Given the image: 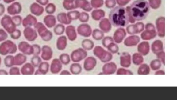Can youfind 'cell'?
<instances>
[{
	"label": "cell",
	"mask_w": 177,
	"mask_h": 100,
	"mask_svg": "<svg viewBox=\"0 0 177 100\" xmlns=\"http://www.w3.org/2000/svg\"><path fill=\"white\" fill-rule=\"evenodd\" d=\"M152 52L156 54L163 51V46L162 42L160 40L154 41L152 45Z\"/></svg>",
	"instance_id": "cb8c5ba5"
},
{
	"label": "cell",
	"mask_w": 177,
	"mask_h": 100,
	"mask_svg": "<svg viewBox=\"0 0 177 100\" xmlns=\"http://www.w3.org/2000/svg\"><path fill=\"white\" fill-rule=\"evenodd\" d=\"M140 41V38L137 36H132L127 38L125 40L124 45L127 47L134 46L137 45Z\"/></svg>",
	"instance_id": "2e32d148"
},
{
	"label": "cell",
	"mask_w": 177,
	"mask_h": 100,
	"mask_svg": "<svg viewBox=\"0 0 177 100\" xmlns=\"http://www.w3.org/2000/svg\"><path fill=\"white\" fill-rule=\"evenodd\" d=\"M36 28L40 36L44 41L49 42L52 39L53 34L42 23L39 22L36 25Z\"/></svg>",
	"instance_id": "277c9868"
},
{
	"label": "cell",
	"mask_w": 177,
	"mask_h": 100,
	"mask_svg": "<svg viewBox=\"0 0 177 100\" xmlns=\"http://www.w3.org/2000/svg\"><path fill=\"white\" fill-rule=\"evenodd\" d=\"M137 25L139 33H140L141 32L143 31L144 29V24L142 22H138L136 24Z\"/></svg>",
	"instance_id": "f907efd6"
},
{
	"label": "cell",
	"mask_w": 177,
	"mask_h": 100,
	"mask_svg": "<svg viewBox=\"0 0 177 100\" xmlns=\"http://www.w3.org/2000/svg\"><path fill=\"white\" fill-rule=\"evenodd\" d=\"M165 74V72L162 70H159L156 72L155 74L156 75H164Z\"/></svg>",
	"instance_id": "11a10c76"
},
{
	"label": "cell",
	"mask_w": 177,
	"mask_h": 100,
	"mask_svg": "<svg viewBox=\"0 0 177 100\" xmlns=\"http://www.w3.org/2000/svg\"><path fill=\"white\" fill-rule=\"evenodd\" d=\"M78 34L80 36L84 37H90L92 33V29L89 24L84 23L79 25L77 30Z\"/></svg>",
	"instance_id": "8992f818"
},
{
	"label": "cell",
	"mask_w": 177,
	"mask_h": 100,
	"mask_svg": "<svg viewBox=\"0 0 177 100\" xmlns=\"http://www.w3.org/2000/svg\"><path fill=\"white\" fill-rule=\"evenodd\" d=\"M114 42V40L112 37H106L103 39L102 41V44L103 46L107 48L108 46L111 43Z\"/></svg>",
	"instance_id": "7bdbcfd3"
},
{
	"label": "cell",
	"mask_w": 177,
	"mask_h": 100,
	"mask_svg": "<svg viewBox=\"0 0 177 100\" xmlns=\"http://www.w3.org/2000/svg\"><path fill=\"white\" fill-rule=\"evenodd\" d=\"M81 46L84 50L87 51H90L93 49L94 44L92 40L89 39H85L81 42Z\"/></svg>",
	"instance_id": "4316f807"
},
{
	"label": "cell",
	"mask_w": 177,
	"mask_h": 100,
	"mask_svg": "<svg viewBox=\"0 0 177 100\" xmlns=\"http://www.w3.org/2000/svg\"><path fill=\"white\" fill-rule=\"evenodd\" d=\"M81 22L86 23L89 21V15L88 13L86 12H83L80 13L79 17L78 19Z\"/></svg>",
	"instance_id": "60d3db41"
},
{
	"label": "cell",
	"mask_w": 177,
	"mask_h": 100,
	"mask_svg": "<svg viewBox=\"0 0 177 100\" xmlns=\"http://www.w3.org/2000/svg\"><path fill=\"white\" fill-rule=\"evenodd\" d=\"M149 44L148 42H143L138 46V51L144 56L148 54L149 52Z\"/></svg>",
	"instance_id": "ffe728a7"
},
{
	"label": "cell",
	"mask_w": 177,
	"mask_h": 100,
	"mask_svg": "<svg viewBox=\"0 0 177 100\" xmlns=\"http://www.w3.org/2000/svg\"><path fill=\"white\" fill-rule=\"evenodd\" d=\"M57 19L61 24L67 25H70L72 22L68 17L67 13H59L57 16Z\"/></svg>",
	"instance_id": "7402d4cb"
},
{
	"label": "cell",
	"mask_w": 177,
	"mask_h": 100,
	"mask_svg": "<svg viewBox=\"0 0 177 100\" xmlns=\"http://www.w3.org/2000/svg\"><path fill=\"white\" fill-rule=\"evenodd\" d=\"M103 0H91L90 2L92 7L96 9L103 6Z\"/></svg>",
	"instance_id": "ab89813d"
},
{
	"label": "cell",
	"mask_w": 177,
	"mask_h": 100,
	"mask_svg": "<svg viewBox=\"0 0 177 100\" xmlns=\"http://www.w3.org/2000/svg\"><path fill=\"white\" fill-rule=\"evenodd\" d=\"M97 64L96 59L93 56H89L85 58L83 63V68L87 71L93 70Z\"/></svg>",
	"instance_id": "52a82bcc"
},
{
	"label": "cell",
	"mask_w": 177,
	"mask_h": 100,
	"mask_svg": "<svg viewBox=\"0 0 177 100\" xmlns=\"http://www.w3.org/2000/svg\"><path fill=\"white\" fill-rule=\"evenodd\" d=\"M67 45V39L64 36L59 37L57 39L56 43V46L59 50H64L66 49Z\"/></svg>",
	"instance_id": "ac0fdd59"
},
{
	"label": "cell",
	"mask_w": 177,
	"mask_h": 100,
	"mask_svg": "<svg viewBox=\"0 0 177 100\" xmlns=\"http://www.w3.org/2000/svg\"><path fill=\"white\" fill-rule=\"evenodd\" d=\"M65 33L68 39L71 42L75 41L77 39V34L75 26L72 25L67 26L65 30Z\"/></svg>",
	"instance_id": "5bb4252c"
},
{
	"label": "cell",
	"mask_w": 177,
	"mask_h": 100,
	"mask_svg": "<svg viewBox=\"0 0 177 100\" xmlns=\"http://www.w3.org/2000/svg\"><path fill=\"white\" fill-rule=\"evenodd\" d=\"M156 35V30H146L141 34V37L143 40H150L155 38Z\"/></svg>",
	"instance_id": "603a6c76"
},
{
	"label": "cell",
	"mask_w": 177,
	"mask_h": 100,
	"mask_svg": "<svg viewBox=\"0 0 177 100\" xmlns=\"http://www.w3.org/2000/svg\"><path fill=\"white\" fill-rule=\"evenodd\" d=\"M127 13L128 17H129V22L131 23H134L135 22V21L132 18L130 10V6H127L126 8Z\"/></svg>",
	"instance_id": "c3c4849f"
},
{
	"label": "cell",
	"mask_w": 177,
	"mask_h": 100,
	"mask_svg": "<svg viewBox=\"0 0 177 100\" xmlns=\"http://www.w3.org/2000/svg\"><path fill=\"white\" fill-rule=\"evenodd\" d=\"M31 10L32 13L37 16L42 15L44 11V8L43 6L35 3L31 5Z\"/></svg>",
	"instance_id": "d4e9b609"
},
{
	"label": "cell",
	"mask_w": 177,
	"mask_h": 100,
	"mask_svg": "<svg viewBox=\"0 0 177 100\" xmlns=\"http://www.w3.org/2000/svg\"><path fill=\"white\" fill-rule=\"evenodd\" d=\"M133 62L136 66H139L143 63L144 58L140 54L135 53L133 56Z\"/></svg>",
	"instance_id": "d6a6232c"
},
{
	"label": "cell",
	"mask_w": 177,
	"mask_h": 100,
	"mask_svg": "<svg viewBox=\"0 0 177 100\" xmlns=\"http://www.w3.org/2000/svg\"><path fill=\"white\" fill-rule=\"evenodd\" d=\"M116 0H106L105 5L108 9H112L115 7L116 4Z\"/></svg>",
	"instance_id": "ee69618b"
},
{
	"label": "cell",
	"mask_w": 177,
	"mask_h": 100,
	"mask_svg": "<svg viewBox=\"0 0 177 100\" xmlns=\"http://www.w3.org/2000/svg\"><path fill=\"white\" fill-rule=\"evenodd\" d=\"M145 29L146 30H156L154 24L150 23L146 24Z\"/></svg>",
	"instance_id": "816d5d0a"
},
{
	"label": "cell",
	"mask_w": 177,
	"mask_h": 100,
	"mask_svg": "<svg viewBox=\"0 0 177 100\" xmlns=\"http://www.w3.org/2000/svg\"><path fill=\"white\" fill-rule=\"evenodd\" d=\"M120 64L121 66L129 67L131 65V56L129 53L124 52L120 57Z\"/></svg>",
	"instance_id": "e0dca14e"
},
{
	"label": "cell",
	"mask_w": 177,
	"mask_h": 100,
	"mask_svg": "<svg viewBox=\"0 0 177 100\" xmlns=\"http://www.w3.org/2000/svg\"><path fill=\"white\" fill-rule=\"evenodd\" d=\"M75 1V0H64L63 5L64 9L67 10L76 9Z\"/></svg>",
	"instance_id": "f1b7e54d"
},
{
	"label": "cell",
	"mask_w": 177,
	"mask_h": 100,
	"mask_svg": "<svg viewBox=\"0 0 177 100\" xmlns=\"http://www.w3.org/2000/svg\"><path fill=\"white\" fill-rule=\"evenodd\" d=\"M156 55L157 58L165 65V53L163 51Z\"/></svg>",
	"instance_id": "7dc6e473"
},
{
	"label": "cell",
	"mask_w": 177,
	"mask_h": 100,
	"mask_svg": "<svg viewBox=\"0 0 177 100\" xmlns=\"http://www.w3.org/2000/svg\"><path fill=\"white\" fill-rule=\"evenodd\" d=\"M126 36V32L124 28H120L117 30L114 33L113 39L117 44H120Z\"/></svg>",
	"instance_id": "30bf717a"
},
{
	"label": "cell",
	"mask_w": 177,
	"mask_h": 100,
	"mask_svg": "<svg viewBox=\"0 0 177 100\" xmlns=\"http://www.w3.org/2000/svg\"><path fill=\"white\" fill-rule=\"evenodd\" d=\"M87 55V51L83 48H79L72 51L70 58L73 62L78 63L85 59Z\"/></svg>",
	"instance_id": "5b68a950"
},
{
	"label": "cell",
	"mask_w": 177,
	"mask_h": 100,
	"mask_svg": "<svg viewBox=\"0 0 177 100\" xmlns=\"http://www.w3.org/2000/svg\"><path fill=\"white\" fill-rule=\"evenodd\" d=\"M70 71L73 75L79 74L82 71V67L80 64L75 63L70 66Z\"/></svg>",
	"instance_id": "83f0119b"
},
{
	"label": "cell",
	"mask_w": 177,
	"mask_h": 100,
	"mask_svg": "<svg viewBox=\"0 0 177 100\" xmlns=\"http://www.w3.org/2000/svg\"><path fill=\"white\" fill-rule=\"evenodd\" d=\"M99 27L104 33H108L110 31L111 29L110 22L106 18L102 19L100 21L99 23Z\"/></svg>",
	"instance_id": "d6986e66"
},
{
	"label": "cell",
	"mask_w": 177,
	"mask_h": 100,
	"mask_svg": "<svg viewBox=\"0 0 177 100\" xmlns=\"http://www.w3.org/2000/svg\"><path fill=\"white\" fill-rule=\"evenodd\" d=\"M91 17L95 21H99L105 17V13L104 10L101 9L95 10L92 11Z\"/></svg>",
	"instance_id": "484cf974"
},
{
	"label": "cell",
	"mask_w": 177,
	"mask_h": 100,
	"mask_svg": "<svg viewBox=\"0 0 177 100\" xmlns=\"http://www.w3.org/2000/svg\"><path fill=\"white\" fill-rule=\"evenodd\" d=\"M45 10L48 14H53L56 12V7L53 3H49L46 6Z\"/></svg>",
	"instance_id": "74e56055"
},
{
	"label": "cell",
	"mask_w": 177,
	"mask_h": 100,
	"mask_svg": "<svg viewBox=\"0 0 177 100\" xmlns=\"http://www.w3.org/2000/svg\"><path fill=\"white\" fill-rule=\"evenodd\" d=\"M130 1L131 0H116V2L119 6H122L129 3Z\"/></svg>",
	"instance_id": "681fc988"
},
{
	"label": "cell",
	"mask_w": 177,
	"mask_h": 100,
	"mask_svg": "<svg viewBox=\"0 0 177 100\" xmlns=\"http://www.w3.org/2000/svg\"><path fill=\"white\" fill-rule=\"evenodd\" d=\"M50 65L48 62L44 61L42 62L39 66V69L37 70V74L46 75L49 71Z\"/></svg>",
	"instance_id": "44dd1931"
},
{
	"label": "cell",
	"mask_w": 177,
	"mask_h": 100,
	"mask_svg": "<svg viewBox=\"0 0 177 100\" xmlns=\"http://www.w3.org/2000/svg\"><path fill=\"white\" fill-rule=\"evenodd\" d=\"M62 65L59 59H54L50 67L51 73L54 74H58L62 69Z\"/></svg>",
	"instance_id": "8fae6325"
},
{
	"label": "cell",
	"mask_w": 177,
	"mask_h": 100,
	"mask_svg": "<svg viewBox=\"0 0 177 100\" xmlns=\"http://www.w3.org/2000/svg\"><path fill=\"white\" fill-rule=\"evenodd\" d=\"M43 21L45 26L49 28H51L56 25V19L55 16L52 14H48L45 16Z\"/></svg>",
	"instance_id": "9a60e30c"
},
{
	"label": "cell",
	"mask_w": 177,
	"mask_h": 100,
	"mask_svg": "<svg viewBox=\"0 0 177 100\" xmlns=\"http://www.w3.org/2000/svg\"><path fill=\"white\" fill-rule=\"evenodd\" d=\"M107 48L110 52L114 54L117 53L119 50L118 46L114 42L111 43Z\"/></svg>",
	"instance_id": "b9f144b4"
},
{
	"label": "cell",
	"mask_w": 177,
	"mask_h": 100,
	"mask_svg": "<svg viewBox=\"0 0 177 100\" xmlns=\"http://www.w3.org/2000/svg\"><path fill=\"white\" fill-rule=\"evenodd\" d=\"M150 66L153 71L159 70L161 66V61L159 59H155L151 62Z\"/></svg>",
	"instance_id": "8d00e7d4"
},
{
	"label": "cell",
	"mask_w": 177,
	"mask_h": 100,
	"mask_svg": "<svg viewBox=\"0 0 177 100\" xmlns=\"http://www.w3.org/2000/svg\"><path fill=\"white\" fill-rule=\"evenodd\" d=\"M117 66L113 62L106 64L103 66L102 71L103 74L110 75L115 74L116 71Z\"/></svg>",
	"instance_id": "4fadbf2b"
},
{
	"label": "cell",
	"mask_w": 177,
	"mask_h": 100,
	"mask_svg": "<svg viewBox=\"0 0 177 100\" xmlns=\"http://www.w3.org/2000/svg\"><path fill=\"white\" fill-rule=\"evenodd\" d=\"M150 6L153 9H157L160 7L161 4V0H148Z\"/></svg>",
	"instance_id": "f35d334b"
},
{
	"label": "cell",
	"mask_w": 177,
	"mask_h": 100,
	"mask_svg": "<svg viewBox=\"0 0 177 100\" xmlns=\"http://www.w3.org/2000/svg\"><path fill=\"white\" fill-rule=\"evenodd\" d=\"M60 74V75H71V73L67 70H64L62 71Z\"/></svg>",
	"instance_id": "db71d44e"
},
{
	"label": "cell",
	"mask_w": 177,
	"mask_h": 100,
	"mask_svg": "<svg viewBox=\"0 0 177 100\" xmlns=\"http://www.w3.org/2000/svg\"><path fill=\"white\" fill-rule=\"evenodd\" d=\"M41 58L44 60L48 61L51 60L53 55L52 49L48 45L43 46L42 48Z\"/></svg>",
	"instance_id": "7c38bea8"
},
{
	"label": "cell",
	"mask_w": 177,
	"mask_h": 100,
	"mask_svg": "<svg viewBox=\"0 0 177 100\" xmlns=\"http://www.w3.org/2000/svg\"><path fill=\"white\" fill-rule=\"evenodd\" d=\"M116 74L117 75H133V74L131 71H129V70L121 68L118 70Z\"/></svg>",
	"instance_id": "f6af8a7d"
},
{
	"label": "cell",
	"mask_w": 177,
	"mask_h": 100,
	"mask_svg": "<svg viewBox=\"0 0 177 100\" xmlns=\"http://www.w3.org/2000/svg\"><path fill=\"white\" fill-rule=\"evenodd\" d=\"M91 35L93 38L96 40H102L104 37V32L98 29H94L92 31Z\"/></svg>",
	"instance_id": "f546056e"
},
{
	"label": "cell",
	"mask_w": 177,
	"mask_h": 100,
	"mask_svg": "<svg viewBox=\"0 0 177 100\" xmlns=\"http://www.w3.org/2000/svg\"><path fill=\"white\" fill-rule=\"evenodd\" d=\"M156 26L158 36L163 38L165 36V18L160 17L156 21Z\"/></svg>",
	"instance_id": "9c48e42d"
},
{
	"label": "cell",
	"mask_w": 177,
	"mask_h": 100,
	"mask_svg": "<svg viewBox=\"0 0 177 100\" xmlns=\"http://www.w3.org/2000/svg\"><path fill=\"white\" fill-rule=\"evenodd\" d=\"M65 28L63 24L60 23L56 25L54 28V34L58 36H61L65 32Z\"/></svg>",
	"instance_id": "1f68e13d"
},
{
	"label": "cell",
	"mask_w": 177,
	"mask_h": 100,
	"mask_svg": "<svg viewBox=\"0 0 177 100\" xmlns=\"http://www.w3.org/2000/svg\"><path fill=\"white\" fill-rule=\"evenodd\" d=\"M150 72L149 66L146 64H144L139 67L137 71L138 75H148Z\"/></svg>",
	"instance_id": "4dcf8cb0"
},
{
	"label": "cell",
	"mask_w": 177,
	"mask_h": 100,
	"mask_svg": "<svg viewBox=\"0 0 177 100\" xmlns=\"http://www.w3.org/2000/svg\"><path fill=\"white\" fill-rule=\"evenodd\" d=\"M93 53L94 55L98 58L103 63H106L110 61L113 58L111 54L100 46L94 47Z\"/></svg>",
	"instance_id": "3957f363"
},
{
	"label": "cell",
	"mask_w": 177,
	"mask_h": 100,
	"mask_svg": "<svg viewBox=\"0 0 177 100\" xmlns=\"http://www.w3.org/2000/svg\"><path fill=\"white\" fill-rule=\"evenodd\" d=\"M67 14L70 19L72 21L78 19L80 13L78 10L71 11L68 12Z\"/></svg>",
	"instance_id": "e575fe53"
},
{
	"label": "cell",
	"mask_w": 177,
	"mask_h": 100,
	"mask_svg": "<svg viewBox=\"0 0 177 100\" xmlns=\"http://www.w3.org/2000/svg\"><path fill=\"white\" fill-rule=\"evenodd\" d=\"M109 18L111 24L117 27H124L129 23L126 9L122 6H117L111 10Z\"/></svg>",
	"instance_id": "6da1fadb"
},
{
	"label": "cell",
	"mask_w": 177,
	"mask_h": 100,
	"mask_svg": "<svg viewBox=\"0 0 177 100\" xmlns=\"http://www.w3.org/2000/svg\"><path fill=\"white\" fill-rule=\"evenodd\" d=\"M149 4L145 0H137L130 6L131 14L135 21L145 19L149 14Z\"/></svg>",
	"instance_id": "7a4b0ae2"
},
{
	"label": "cell",
	"mask_w": 177,
	"mask_h": 100,
	"mask_svg": "<svg viewBox=\"0 0 177 100\" xmlns=\"http://www.w3.org/2000/svg\"><path fill=\"white\" fill-rule=\"evenodd\" d=\"M126 30L128 34H129L133 35L139 34L137 27L136 24L128 26L126 28Z\"/></svg>",
	"instance_id": "d590c367"
},
{
	"label": "cell",
	"mask_w": 177,
	"mask_h": 100,
	"mask_svg": "<svg viewBox=\"0 0 177 100\" xmlns=\"http://www.w3.org/2000/svg\"><path fill=\"white\" fill-rule=\"evenodd\" d=\"M34 47H35V50H36L35 51L34 53L35 54H36L37 55L40 54L42 50L40 47L38 45H34Z\"/></svg>",
	"instance_id": "f5cc1de1"
},
{
	"label": "cell",
	"mask_w": 177,
	"mask_h": 100,
	"mask_svg": "<svg viewBox=\"0 0 177 100\" xmlns=\"http://www.w3.org/2000/svg\"><path fill=\"white\" fill-rule=\"evenodd\" d=\"M75 3L76 9L80 8L87 12L91 11L93 9L88 0H75Z\"/></svg>",
	"instance_id": "ba28073f"
},
{
	"label": "cell",
	"mask_w": 177,
	"mask_h": 100,
	"mask_svg": "<svg viewBox=\"0 0 177 100\" xmlns=\"http://www.w3.org/2000/svg\"><path fill=\"white\" fill-rule=\"evenodd\" d=\"M59 59L63 65H67L71 61L70 56L67 53H63L59 56Z\"/></svg>",
	"instance_id": "836d02e7"
},
{
	"label": "cell",
	"mask_w": 177,
	"mask_h": 100,
	"mask_svg": "<svg viewBox=\"0 0 177 100\" xmlns=\"http://www.w3.org/2000/svg\"><path fill=\"white\" fill-rule=\"evenodd\" d=\"M33 64L35 66L37 67L39 66V65L42 62V59L39 56L36 55L33 58Z\"/></svg>",
	"instance_id": "bcb514c9"
}]
</instances>
